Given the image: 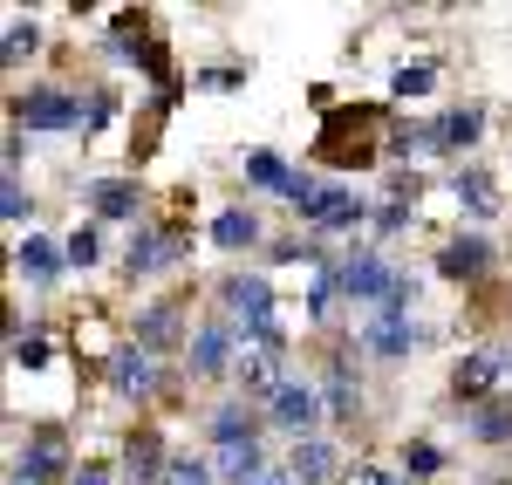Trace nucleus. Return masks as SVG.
I'll use <instances>...</instances> for the list:
<instances>
[{"instance_id": "ddd939ff", "label": "nucleus", "mask_w": 512, "mask_h": 485, "mask_svg": "<svg viewBox=\"0 0 512 485\" xmlns=\"http://www.w3.org/2000/svg\"><path fill=\"white\" fill-rule=\"evenodd\" d=\"M185 342H192V328H185V308H178V301H151V308H137V349L171 356V349H185Z\"/></svg>"}, {"instance_id": "1a4fd4ad", "label": "nucleus", "mask_w": 512, "mask_h": 485, "mask_svg": "<svg viewBox=\"0 0 512 485\" xmlns=\"http://www.w3.org/2000/svg\"><path fill=\"white\" fill-rule=\"evenodd\" d=\"M369 219H376V205H362L349 185H321L315 212H308V233H315V240H349V233H362Z\"/></svg>"}, {"instance_id": "aec40b11", "label": "nucleus", "mask_w": 512, "mask_h": 485, "mask_svg": "<svg viewBox=\"0 0 512 485\" xmlns=\"http://www.w3.org/2000/svg\"><path fill=\"white\" fill-rule=\"evenodd\" d=\"M451 199L465 205V219H492L499 212V178L485 164H458L451 171Z\"/></svg>"}, {"instance_id": "2f4dec72", "label": "nucleus", "mask_w": 512, "mask_h": 485, "mask_svg": "<svg viewBox=\"0 0 512 485\" xmlns=\"http://www.w3.org/2000/svg\"><path fill=\"white\" fill-rule=\"evenodd\" d=\"M48 363H55V342H48L41 328H28V335L14 342V369H28V376H35V369H48Z\"/></svg>"}, {"instance_id": "a878e982", "label": "nucleus", "mask_w": 512, "mask_h": 485, "mask_svg": "<svg viewBox=\"0 0 512 485\" xmlns=\"http://www.w3.org/2000/svg\"><path fill=\"white\" fill-rule=\"evenodd\" d=\"M28 55H41V21H21V14H14V21H7V41H0V62L21 69Z\"/></svg>"}, {"instance_id": "b1692460", "label": "nucleus", "mask_w": 512, "mask_h": 485, "mask_svg": "<svg viewBox=\"0 0 512 485\" xmlns=\"http://www.w3.org/2000/svg\"><path fill=\"white\" fill-rule=\"evenodd\" d=\"M239 171H246V185H253V192H274V199H287V192H294V178H301L280 151H246Z\"/></svg>"}, {"instance_id": "393cba45", "label": "nucleus", "mask_w": 512, "mask_h": 485, "mask_svg": "<svg viewBox=\"0 0 512 485\" xmlns=\"http://www.w3.org/2000/svg\"><path fill=\"white\" fill-rule=\"evenodd\" d=\"M335 301H349V294H342V260L315 267V281H308V308H301V315L328 328V322H335Z\"/></svg>"}, {"instance_id": "0eeeda50", "label": "nucleus", "mask_w": 512, "mask_h": 485, "mask_svg": "<svg viewBox=\"0 0 512 485\" xmlns=\"http://www.w3.org/2000/svg\"><path fill=\"white\" fill-rule=\"evenodd\" d=\"M417 342H424V328L410 322V315H396V308H376V315H362V328H355V349L369 363H403Z\"/></svg>"}, {"instance_id": "f3484780", "label": "nucleus", "mask_w": 512, "mask_h": 485, "mask_svg": "<svg viewBox=\"0 0 512 485\" xmlns=\"http://www.w3.org/2000/svg\"><path fill=\"white\" fill-rule=\"evenodd\" d=\"M465 438L485 451H506L512 445V390H499V397H485V404L465 410Z\"/></svg>"}, {"instance_id": "9d476101", "label": "nucleus", "mask_w": 512, "mask_h": 485, "mask_svg": "<svg viewBox=\"0 0 512 485\" xmlns=\"http://www.w3.org/2000/svg\"><path fill=\"white\" fill-rule=\"evenodd\" d=\"M110 390H117V397H130V404H151V397H158V356H151V349H137V342H130V349H110Z\"/></svg>"}, {"instance_id": "a19ab883", "label": "nucleus", "mask_w": 512, "mask_h": 485, "mask_svg": "<svg viewBox=\"0 0 512 485\" xmlns=\"http://www.w3.org/2000/svg\"><path fill=\"white\" fill-rule=\"evenodd\" d=\"M7 485H28V479H7Z\"/></svg>"}, {"instance_id": "9b49d317", "label": "nucleus", "mask_w": 512, "mask_h": 485, "mask_svg": "<svg viewBox=\"0 0 512 485\" xmlns=\"http://www.w3.org/2000/svg\"><path fill=\"white\" fill-rule=\"evenodd\" d=\"M82 199L96 205V219H117V226H144V185L137 178H89L82 185Z\"/></svg>"}, {"instance_id": "4be33fe9", "label": "nucleus", "mask_w": 512, "mask_h": 485, "mask_svg": "<svg viewBox=\"0 0 512 485\" xmlns=\"http://www.w3.org/2000/svg\"><path fill=\"white\" fill-rule=\"evenodd\" d=\"M110 55H117V62H144V69H158V76H164V55L151 48V21H144V14H117V28H110Z\"/></svg>"}, {"instance_id": "cd10ccee", "label": "nucleus", "mask_w": 512, "mask_h": 485, "mask_svg": "<svg viewBox=\"0 0 512 485\" xmlns=\"http://www.w3.org/2000/svg\"><path fill=\"white\" fill-rule=\"evenodd\" d=\"M383 151H390V158H431V151H437L431 123H396L390 137H383Z\"/></svg>"}, {"instance_id": "473e14b6", "label": "nucleus", "mask_w": 512, "mask_h": 485, "mask_svg": "<svg viewBox=\"0 0 512 485\" xmlns=\"http://www.w3.org/2000/svg\"><path fill=\"white\" fill-rule=\"evenodd\" d=\"M28 212H35V205L21 192V171H0V219H7V226H28Z\"/></svg>"}, {"instance_id": "f257e3e1", "label": "nucleus", "mask_w": 512, "mask_h": 485, "mask_svg": "<svg viewBox=\"0 0 512 485\" xmlns=\"http://www.w3.org/2000/svg\"><path fill=\"white\" fill-rule=\"evenodd\" d=\"M82 96L76 89H62V82H28L21 96H14V123L21 130H55V137H82Z\"/></svg>"}, {"instance_id": "6e6552de", "label": "nucleus", "mask_w": 512, "mask_h": 485, "mask_svg": "<svg viewBox=\"0 0 512 485\" xmlns=\"http://www.w3.org/2000/svg\"><path fill=\"white\" fill-rule=\"evenodd\" d=\"M14 479H28V485L76 479V465H69V438H62V424H35V431H28V445H21V458H14Z\"/></svg>"}, {"instance_id": "79ce46f5", "label": "nucleus", "mask_w": 512, "mask_h": 485, "mask_svg": "<svg viewBox=\"0 0 512 485\" xmlns=\"http://www.w3.org/2000/svg\"><path fill=\"white\" fill-rule=\"evenodd\" d=\"M396 485H410V479H396Z\"/></svg>"}, {"instance_id": "bb28decb", "label": "nucleus", "mask_w": 512, "mask_h": 485, "mask_svg": "<svg viewBox=\"0 0 512 485\" xmlns=\"http://www.w3.org/2000/svg\"><path fill=\"white\" fill-rule=\"evenodd\" d=\"M403 472H410V485H424L444 472V445H431V438H403Z\"/></svg>"}, {"instance_id": "72a5a7b5", "label": "nucleus", "mask_w": 512, "mask_h": 485, "mask_svg": "<svg viewBox=\"0 0 512 485\" xmlns=\"http://www.w3.org/2000/svg\"><path fill=\"white\" fill-rule=\"evenodd\" d=\"M164 485H219V472H212V458H178V451H171Z\"/></svg>"}, {"instance_id": "ea45409f", "label": "nucleus", "mask_w": 512, "mask_h": 485, "mask_svg": "<svg viewBox=\"0 0 512 485\" xmlns=\"http://www.w3.org/2000/svg\"><path fill=\"white\" fill-rule=\"evenodd\" d=\"M485 485H512V472H485Z\"/></svg>"}, {"instance_id": "dca6fc26", "label": "nucleus", "mask_w": 512, "mask_h": 485, "mask_svg": "<svg viewBox=\"0 0 512 485\" xmlns=\"http://www.w3.org/2000/svg\"><path fill=\"white\" fill-rule=\"evenodd\" d=\"M205 438H212V451H226V445H260V410L246 404V397H226V404L205 417Z\"/></svg>"}, {"instance_id": "c756f323", "label": "nucleus", "mask_w": 512, "mask_h": 485, "mask_svg": "<svg viewBox=\"0 0 512 485\" xmlns=\"http://www.w3.org/2000/svg\"><path fill=\"white\" fill-rule=\"evenodd\" d=\"M410 219H417V205H410V199H383V205H376V219H369V233H376V240H396V233H410Z\"/></svg>"}, {"instance_id": "423d86ee", "label": "nucleus", "mask_w": 512, "mask_h": 485, "mask_svg": "<svg viewBox=\"0 0 512 485\" xmlns=\"http://www.w3.org/2000/svg\"><path fill=\"white\" fill-rule=\"evenodd\" d=\"M342 294H349V308H383L396 294V260L383 253V246H355V253H342Z\"/></svg>"}, {"instance_id": "2eb2a0df", "label": "nucleus", "mask_w": 512, "mask_h": 485, "mask_svg": "<svg viewBox=\"0 0 512 485\" xmlns=\"http://www.w3.org/2000/svg\"><path fill=\"white\" fill-rule=\"evenodd\" d=\"M478 137H485V110H478V103H451V110H444V117L431 123L437 158H465Z\"/></svg>"}, {"instance_id": "5701e85b", "label": "nucleus", "mask_w": 512, "mask_h": 485, "mask_svg": "<svg viewBox=\"0 0 512 485\" xmlns=\"http://www.w3.org/2000/svg\"><path fill=\"white\" fill-rule=\"evenodd\" d=\"M287 472H294V485H328L342 472V451L328 445V438H308V445L287 451Z\"/></svg>"}, {"instance_id": "39448f33", "label": "nucleus", "mask_w": 512, "mask_h": 485, "mask_svg": "<svg viewBox=\"0 0 512 485\" xmlns=\"http://www.w3.org/2000/svg\"><path fill=\"white\" fill-rule=\"evenodd\" d=\"M239 369V328L226 315H205L192 328V342H185V376L192 383H219V376H233Z\"/></svg>"}, {"instance_id": "6ab92c4d", "label": "nucleus", "mask_w": 512, "mask_h": 485, "mask_svg": "<svg viewBox=\"0 0 512 485\" xmlns=\"http://www.w3.org/2000/svg\"><path fill=\"white\" fill-rule=\"evenodd\" d=\"M499 363H492V349H478V356H458V369H451V397L472 410V404H485V397H499Z\"/></svg>"}, {"instance_id": "58836bf2", "label": "nucleus", "mask_w": 512, "mask_h": 485, "mask_svg": "<svg viewBox=\"0 0 512 485\" xmlns=\"http://www.w3.org/2000/svg\"><path fill=\"white\" fill-rule=\"evenodd\" d=\"M260 485H294V472H287V465H274V472H267Z\"/></svg>"}, {"instance_id": "4468645a", "label": "nucleus", "mask_w": 512, "mask_h": 485, "mask_svg": "<svg viewBox=\"0 0 512 485\" xmlns=\"http://www.w3.org/2000/svg\"><path fill=\"white\" fill-rule=\"evenodd\" d=\"M164 465H171V451H164L158 424H144V431L123 438V479L130 485H164Z\"/></svg>"}, {"instance_id": "f704fd0d", "label": "nucleus", "mask_w": 512, "mask_h": 485, "mask_svg": "<svg viewBox=\"0 0 512 485\" xmlns=\"http://www.w3.org/2000/svg\"><path fill=\"white\" fill-rule=\"evenodd\" d=\"M110 117H117V96H110V89H96V96H89V117H82V137H96Z\"/></svg>"}, {"instance_id": "412c9836", "label": "nucleus", "mask_w": 512, "mask_h": 485, "mask_svg": "<svg viewBox=\"0 0 512 485\" xmlns=\"http://www.w3.org/2000/svg\"><path fill=\"white\" fill-rule=\"evenodd\" d=\"M212 246H219V253H253V246H267L260 212H253V205H226V212L212 219Z\"/></svg>"}, {"instance_id": "a211bd4d", "label": "nucleus", "mask_w": 512, "mask_h": 485, "mask_svg": "<svg viewBox=\"0 0 512 485\" xmlns=\"http://www.w3.org/2000/svg\"><path fill=\"white\" fill-rule=\"evenodd\" d=\"M62 267H69V253L55 240H41V233H21V246H14V274L28 287H55L62 281Z\"/></svg>"}, {"instance_id": "f8f14e48", "label": "nucleus", "mask_w": 512, "mask_h": 485, "mask_svg": "<svg viewBox=\"0 0 512 485\" xmlns=\"http://www.w3.org/2000/svg\"><path fill=\"white\" fill-rule=\"evenodd\" d=\"M437 274L478 287L485 274H492V240H485V233H451V240L437 246Z\"/></svg>"}, {"instance_id": "c85d7f7f", "label": "nucleus", "mask_w": 512, "mask_h": 485, "mask_svg": "<svg viewBox=\"0 0 512 485\" xmlns=\"http://www.w3.org/2000/svg\"><path fill=\"white\" fill-rule=\"evenodd\" d=\"M431 89H437V69H431V62H403V69L390 76V96H396V103H417V96H431Z\"/></svg>"}, {"instance_id": "7c9ffc66", "label": "nucleus", "mask_w": 512, "mask_h": 485, "mask_svg": "<svg viewBox=\"0 0 512 485\" xmlns=\"http://www.w3.org/2000/svg\"><path fill=\"white\" fill-rule=\"evenodd\" d=\"M62 253H69V267H76V274H89V267L103 260V233H96V226H76V233L62 240Z\"/></svg>"}, {"instance_id": "4c0bfd02", "label": "nucleus", "mask_w": 512, "mask_h": 485, "mask_svg": "<svg viewBox=\"0 0 512 485\" xmlns=\"http://www.w3.org/2000/svg\"><path fill=\"white\" fill-rule=\"evenodd\" d=\"M492 363H499V376H512V342H499V349H492Z\"/></svg>"}, {"instance_id": "c9c22d12", "label": "nucleus", "mask_w": 512, "mask_h": 485, "mask_svg": "<svg viewBox=\"0 0 512 485\" xmlns=\"http://www.w3.org/2000/svg\"><path fill=\"white\" fill-rule=\"evenodd\" d=\"M198 89H233V82H246V69H198Z\"/></svg>"}, {"instance_id": "7ed1b4c3", "label": "nucleus", "mask_w": 512, "mask_h": 485, "mask_svg": "<svg viewBox=\"0 0 512 485\" xmlns=\"http://www.w3.org/2000/svg\"><path fill=\"white\" fill-rule=\"evenodd\" d=\"M219 315L239 328V342H246V335H260V328H274L280 322L274 281H267V274H246V267L226 274V281H219Z\"/></svg>"}, {"instance_id": "20e7f679", "label": "nucleus", "mask_w": 512, "mask_h": 485, "mask_svg": "<svg viewBox=\"0 0 512 485\" xmlns=\"http://www.w3.org/2000/svg\"><path fill=\"white\" fill-rule=\"evenodd\" d=\"M192 253V240H185V226H164V219H144L130 240H123V274L130 281H151V274H164V267H178Z\"/></svg>"}, {"instance_id": "f03ea898", "label": "nucleus", "mask_w": 512, "mask_h": 485, "mask_svg": "<svg viewBox=\"0 0 512 485\" xmlns=\"http://www.w3.org/2000/svg\"><path fill=\"white\" fill-rule=\"evenodd\" d=\"M267 424H274L287 445H308V438H321V424H328V397H321L308 376H287L274 390V404H267Z\"/></svg>"}, {"instance_id": "e433bc0d", "label": "nucleus", "mask_w": 512, "mask_h": 485, "mask_svg": "<svg viewBox=\"0 0 512 485\" xmlns=\"http://www.w3.org/2000/svg\"><path fill=\"white\" fill-rule=\"evenodd\" d=\"M69 485H110V465H76V479Z\"/></svg>"}]
</instances>
